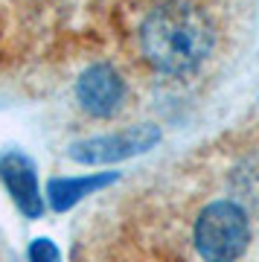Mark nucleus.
Returning a JSON list of instances; mask_svg holds the SVG:
<instances>
[{"instance_id":"obj_7","label":"nucleus","mask_w":259,"mask_h":262,"mask_svg":"<svg viewBox=\"0 0 259 262\" xmlns=\"http://www.w3.org/2000/svg\"><path fill=\"white\" fill-rule=\"evenodd\" d=\"M32 262H58V253L50 245V239H38L35 242V248H32Z\"/></svg>"},{"instance_id":"obj_1","label":"nucleus","mask_w":259,"mask_h":262,"mask_svg":"<svg viewBox=\"0 0 259 262\" xmlns=\"http://www.w3.org/2000/svg\"><path fill=\"white\" fill-rule=\"evenodd\" d=\"M140 53L158 73L186 76L213 53L215 32L210 18L186 0H166L140 24Z\"/></svg>"},{"instance_id":"obj_5","label":"nucleus","mask_w":259,"mask_h":262,"mask_svg":"<svg viewBox=\"0 0 259 262\" xmlns=\"http://www.w3.org/2000/svg\"><path fill=\"white\" fill-rule=\"evenodd\" d=\"M0 178H3L6 189L12 192L15 204H18L29 219H35V215L41 213L44 201H41V192H38L35 172H32V166H29L20 155H6V158H0Z\"/></svg>"},{"instance_id":"obj_2","label":"nucleus","mask_w":259,"mask_h":262,"mask_svg":"<svg viewBox=\"0 0 259 262\" xmlns=\"http://www.w3.org/2000/svg\"><path fill=\"white\" fill-rule=\"evenodd\" d=\"M195 251L204 262H239L250 242V219L236 201H213L195 219Z\"/></svg>"},{"instance_id":"obj_6","label":"nucleus","mask_w":259,"mask_h":262,"mask_svg":"<svg viewBox=\"0 0 259 262\" xmlns=\"http://www.w3.org/2000/svg\"><path fill=\"white\" fill-rule=\"evenodd\" d=\"M108 175L105 178H56L53 184H50V189H47V195H50V201H53V207L56 210H67V207H73L79 198L91 195L96 187H105L108 184Z\"/></svg>"},{"instance_id":"obj_4","label":"nucleus","mask_w":259,"mask_h":262,"mask_svg":"<svg viewBox=\"0 0 259 262\" xmlns=\"http://www.w3.org/2000/svg\"><path fill=\"white\" fill-rule=\"evenodd\" d=\"M160 140L155 125H137L128 131H117V134H105V137H91V140H79L70 146V158L79 163H117L131 155L148 151Z\"/></svg>"},{"instance_id":"obj_3","label":"nucleus","mask_w":259,"mask_h":262,"mask_svg":"<svg viewBox=\"0 0 259 262\" xmlns=\"http://www.w3.org/2000/svg\"><path fill=\"white\" fill-rule=\"evenodd\" d=\"M122 99H125V82L114 64L96 61L82 70L76 82V102L84 114L96 120H108L122 108Z\"/></svg>"}]
</instances>
